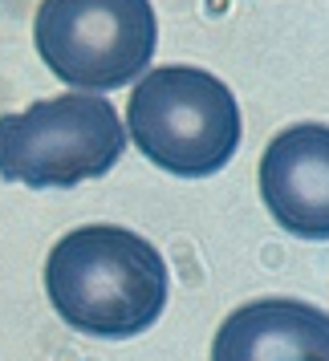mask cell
<instances>
[{
  "label": "cell",
  "instance_id": "obj_1",
  "mask_svg": "<svg viewBox=\"0 0 329 361\" xmlns=\"http://www.w3.org/2000/svg\"><path fill=\"white\" fill-rule=\"evenodd\" d=\"M45 293L69 329L126 341L147 333L167 309V264L143 235L90 224L61 235L49 252Z\"/></svg>",
  "mask_w": 329,
  "mask_h": 361
},
{
  "label": "cell",
  "instance_id": "obj_2",
  "mask_svg": "<svg viewBox=\"0 0 329 361\" xmlns=\"http://www.w3.org/2000/svg\"><path fill=\"white\" fill-rule=\"evenodd\" d=\"M126 130L159 171L208 179L224 171L240 147V106L208 69L163 66L134 85Z\"/></svg>",
  "mask_w": 329,
  "mask_h": 361
},
{
  "label": "cell",
  "instance_id": "obj_3",
  "mask_svg": "<svg viewBox=\"0 0 329 361\" xmlns=\"http://www.w3.org/2000/svg\"><path fill=\"white\" fill-rule=\"evenodd\" d=\"M126 150V126L98 94H61L0 118V179L25 187H78L110 175Z\"/></svg>",
  "mask_w": 329,
  "mask_h": 361
},
{
  "label": "cell",
  "instance_id": "obj_4",
  "mask_svg": "<svg viewBox=\"0 0 329 361\" xmlns=\"http://www.w3.org/2000/svg\"><path fill=\"white\" fill-rule=\"evenodd\" d=\"M33 45L61 85L102 94L150 66L159 20L150 0H41Z\"/></svg>",
  "mask_w": 329,
  "mask_h": 361
},
{
  "label": "cell",
  "instance_id": "obj_5",
  "mask_svg": "<svg viewBox=\"0 0 329 361\" xmlns=\"http://www.w3.org/2000/svg\"><path fill=\"white\" fill-rule=\"evenodd\" d=\"M261 199L268 215L301 240L329 235V130L297 122L280 130L261 159Z\"/></svg>",
  "mask_w": 329,
  "mask_h": 361
},
{
  "label": "cell",
  "instance_id": "obj_6",
  "mask_svg": "<svg viewBox=\"0 0 329 361\" xmlns=\"http://www.w3.org/2000/svg\"><path fill=\"white\" fill-rule=\"evenodd\" d=\"M212 361H329V317L305 300L261 296L224 317Z\"/></svg>",
  "mask_w": 329,
  "mask_h": 361
}]
</instances>
